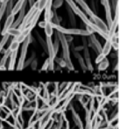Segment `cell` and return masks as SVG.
Wrapping results in <instances>:
<instances>
[{
    "instance_id": "1",
    "label": "cell",
    "mask_w": 120,
    "mask_h": 129,
    "mask_svg": "<svg viewBox=\"0 0 120 129\" xmlns=\"http://www.w3.org/2000/svg\"><path fill=\"white\" fill-rule=\"evenodd\" d=\"M32 34L28 36L26 39L25 40V41L22 43V47H21V52H20V56H19V61H18V65H17V70H21L24 69L25 66V60H26V55H27V51H28V47L30 45V43L32 42Z\"/></svg>"
},
{
    "instance_id": "2",
    "label": "cell",
    "mask_w": 120,
    "mask_h": 129,
    "mask_svg": "<svg viewBox=\"0 0 120 129\" xmlns=\"http://www.w3.org/2000/svg\"><path fill=\"white\" fill-rule=\"evenodd\" d=\"M35 26L36 25H32V24L29 25V26H27L25 30H23L22 32H21L20 35H19L18 37H14V39L17 40L19 42L23 43L25 41V40L31 34V33L32 32V30H33V28L35 27Z\"/></svg>"
},
{
    "instance_id": "3",
    "label": "cell",
    "mask_w": 120,
    "mask_h": 129,
    "mask_svg": "<svg viewBox=\"0 0 120 129\" xmlns=\"http://www.w3.org/2000/svg\"><path fill=\"white\" fill-rule=\"evenodd\" d=\"M14 19H15V15H13L12 13L10 14V15L6 17V20H5V26H4L3 29H2V31H1L2 36L5 35V34H7V32H8L9 29H10L11 27L12 26L14 21H15V20H14Z\"/></svg>"
},
{
    "instance_id": "4",
    "label": "cell",
    "mask_w": 120,
    "mask_h": 129,
    "mask_svg": "<svg viewBox=\"0 0 120 129\" xmlns=\"http://www.w3.org/2000/svg\"><path fill=\"white\" fill-rule=\"evenodd\" d=\"M18 53H19V50H18V51H15V52H12V54H11L10 61H9V64H8V67H7V70H15L16 59H17Z\"/></svg>"
},
{
    "instance_id": "5",
    "label": "cell",
    "mask_w": 120,
    "mask_h": 129,
    "mask_svg": "<svg viewBox=\"0 0 120 129\" xmlns=\"http://www.w3.org/2000/svg\"><path fill=\"white\" fill-rule=\"evenodd\" d=\"M54 28L53 26V21H46V26L44 27L45 34L47 37H52V35L54 34Z\"/></svg>"
},
{
    "instance_id": "6",
    "label": "cell",
    "mask_w": 120,
    "mask_h": 129,
    "mask_svg": "<svg viewBox=\"0 0 120 129\" xmlns=\"http://www.w3.org/2000/svg\"><path fill=\"white\" fill-rule=\"evenodd\" d=\"M26 1H27V0H18L17 3H16V5L13 6V9H12V13L13 14V15H16V14L19 13V12H20L21 9H22V7L24 6L25 3Z\"/></svg>"
},
{
    "instance_id": "7",
    "label": "cell",
    "mask_w": 120,
    "mask_h": 129,
    "mask_svg": "<svg viewBox=\"0 0 120 129\" xmlns=\"http://www.w3.org/2000/svg\"><path fill=\"white\" fill-rule=\"evenodd\" d=\"M72 117H73V119H74V122L75 123V125L78 126V128L84 129V127H83V122H82L81 119H80L79 115L74 112V109H72Z\"/></svg>"
},
{
    "instance_id": "8",
    "label": "cell",
    "mask_w": 120,
    "mask_h": 129,
    "mask_svg": "<svg viewBox=\"0 0 120 129\" xmlns=\"http://www.w3.org/2000/svg\"><path fill=\"white\" fill-rule=\"evenodd\" d=\"M34 34L36 35V38H37L38 42L41 44V46L42 47L43 49L48 53V44H47V41H45L44 40H43V38L41 36V34H39V32H37L36 30H34Z\"/></svg>"
},
{
    "instance_id": "9",
    "label": "cell",
    "mask_w": 120,
    "mask_h": 129,
    "mask_svg": "<svg viewBox=\"0 0 120 129\" xmlns=\"http://www.w3.org/2000/svg\"><path fill=\"white\" fill-rule=\"evenodd\" d=\"M19 46H20V42H19L17 40L13 38V40L12 41V42H11L10 46L8 47V48H9V50L12 53V52L18 51L19 48Z\"/></svg>"
},
{
    "instance_id": "10",
    "label": "cell",
    "mask_w": 120,
    "mask_h": 129,
    "mask_svg": "<svg viewBox=\"0 0 120 129\" xmlns=\"http://www.w3.org/2000/svg\"><path fill=\"white\" fill-rule=\"evenodd\" d=\"M7 34L10 36H13V37H18L19 35H20L21 31L19 29V27H11L8 30Z\"/></svg>"
},
{
    "instance_id": "11",
    "label": "cell",
    "mask_w": 120,
    "mask_h": 129,
    "mask_svg": "<svg viewBox=\"0 0 120 129\" xmlns=\"http://www.w3.org/2000/svg\"><path fill=\"white\" fill-rule=\"evenodd\" d=\"M42 12L43 11H41V10H38L37 12H36V13L34 14L33 16H32V18L31 19V20H30V24L29 25H37V22H38V20H39V17H41V13H42Z\"/></svg>"
},
{
    "instance_id": "12",
    "label": "cell",
    "mask_w": 120,
    "mask_h": 129,
    "mask_svg": "<svg viewBox=\"0 0 120 129\" xmlns=\"http://www.w3.org/2000/svg\"><path fill=\"white\" fill-rule=\"evenodd\" d=\"M9 37H10V35H9L8 34H6L5 35H4L3 37H2V40H1V41H0V53L4 50V47L5 46V44H6L7 41H8Z\"/></svg>"
},
{
    "instance_id": "13",
    "label": "cell",
    "mask_w": 120,
    "mask_h": 129,
    "mask_svg": "<svg viewBox=\"0 0 120 129\" xmlns=\"http://www.w3.org/2000/svg\"><path fill=\"white\" fill-rule=\"evenodd\" d=\"M13 4H14V0H10L7 4V7H6V12H5V14H6V17L9 16L10 14H12V9H13Z\"/></svg>"
},
{
    "instance_id": "14",
    "label": "cell",
    "mask_w": 120,
    "mask_h": 129,
    "mask_svg": "<svg viewBox=\"0 0 120 129\" xmlns=\"http://www.w3.org/2000/svg\"><path fill=\"white\" fill-rule=\"evenodd\" d=\"M108 66H109V61L107 60V58H105L103 61H101V62L99 63V65H98V70H104L108 68Z\"/></svg>"
},
{
    "instance_id": "15",
    "label": "cell",
    "mask_w": 120,
    "mask_h": 129,
    "mask_svg": "<svg viewBox=\"0 0 120 129\" xmlns=\"http://www.w3.org/2000/svg\"><path fill=\"white\" fill-rule=\"evenodd\" d=\"M63 2H64V0H54V2H53V8L57 10L58 8L62 6Z\"/></svg>"
},
{
    "instance_id": "16",
    "label": "cell",
    "mask_w": 120,
    "mask_h": 129,
    "mask_svg": "<svg viewBox=\"0 0 120 129\" xmlns=\"http://www.w3.org/2000/svg\"><path fill=\"white\" fill-rule=\"evenodd\" d=\"M48 0H38L39 2V8L38 10H41V11H44L45 8H46V5L48 4Z\"/></svg>"
},
{
    "instance_id": "17",
    "label": "cell",
    "mask_w": 120,
    "mask_h": 129,
    "mask_svg": "<svg viewBox=\"0 0 120 129\" xmlns=\"http://www.w3.org/2000/svg\"><path fill=\"white\" fill-rule=\"evenodd\" d=\"M39 26L41 27H42V28H44L45 26H46V21L43 20V21H41V22H39Z\"/></svg>"
},
{
    "instance_id": "18",
    "label": "cell",
    "mask_w": 120,
    "mask_h": 129,
    "mask_svg": "<svg viewBox=\"0 0 120 129\" xmlns=\"http://www.w3.org/2000/svg\"><path fill=\"white\" fill-rule=\"evenodd\" d=\"M27 2H28V4H29V6H32V5H34V3H35V1L34 0H27Z\"/></svg>"
},
{
    "instance_id": "19",
    "label": "cell",
    "mask_w": 120,
    "mask_h": 129,
    "mask_svg": "<svg viewBox=\"0 0 120 129\" xmlns=\"http://www.w3.org/2000/svg\"><path fill=\"white\" fill-rule=\"evenodd\" d=\"M4 1H5V0H0V2H1V3H3Z\"/></svg>"
},
{
    "instance_id": "20",
    "label": "cell",
    "mask_w": 120,
    "mask_h": 129,
    "mask_svg": "<svg viewBox=\"0 0 120 129\" xmlns=\"http://www.w3.org/2000/svg\"><path fill=\"white\" fill-rule=\"evenodd\" d=\"M0 34H1V26H0Z\"/></svg>"
}]
</instances>
